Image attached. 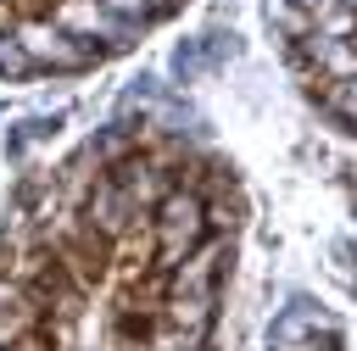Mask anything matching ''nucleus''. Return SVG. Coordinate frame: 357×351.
<instances>
[{"label": "nucleus", "mask_w": 357, "mask_h": 351, "mask_svg": "<svg viewBox=\"0 0 357 351\" xmlns=\"http://www.w3.org/2000/svg\"><path fill=\"white\" fill-rule=\"evenodd\" d=\"M240 184L162 123H112L0 212V351H212Z\"/></svg>", "instance_id": "nucleus-1"}, {"label": "nucleus", "mask_w": 357, "mask_h": 351, "mask_svg": "<svg viewBox=\"0 0 357 351\" xmlns=\"http://www.w3.org/2000/svg\"><path fill=\"white\" fill-rule=\"evenodd\" d=\"M184 6L190 0H0V84L95 72Z\"/></svg>", "instance_id": "nucleus-2"}, {"label": "nucleus", "mask_w": 357, "mask_h": 351, "mask_svg": "<svg viewBox=\"0 0 357 351\" xmlns=\"http://www.w3.org/2000/svg\"><path fill=\"white\" fill-rule=\"evenodd\" d=\"M268 17L296 89L357 134V0H268Z\"/></svg>", "instance_id": "nucleus-3"}]
</instances>
